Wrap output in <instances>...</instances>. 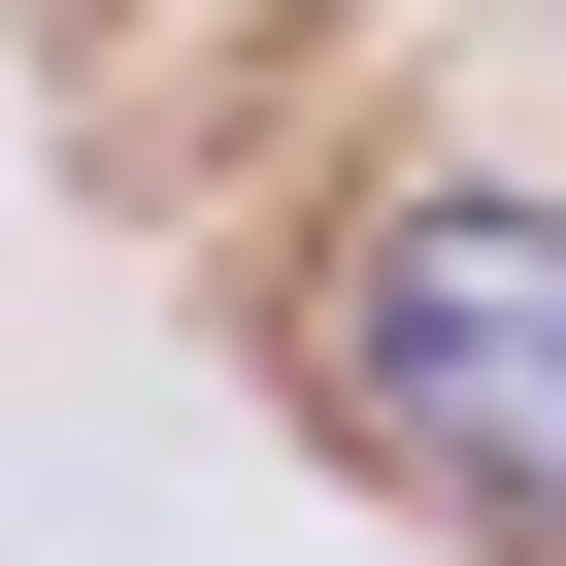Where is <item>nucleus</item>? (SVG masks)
Here are the masks:
<instances>
[{"label":"nucleus","instance_id":"obj_1","mask_svg":"<svg viewBox=\"0 0 566 566\" xmlns=\"http://www.w3.org/2000/svg\"><path fill=\"white\" fill-rule=\"evenodd\" d=\"M367 433L500 533H566V200H400L367 233Z\"/></svg>","mask_w":566,"mask_h":566}]
</instances>
